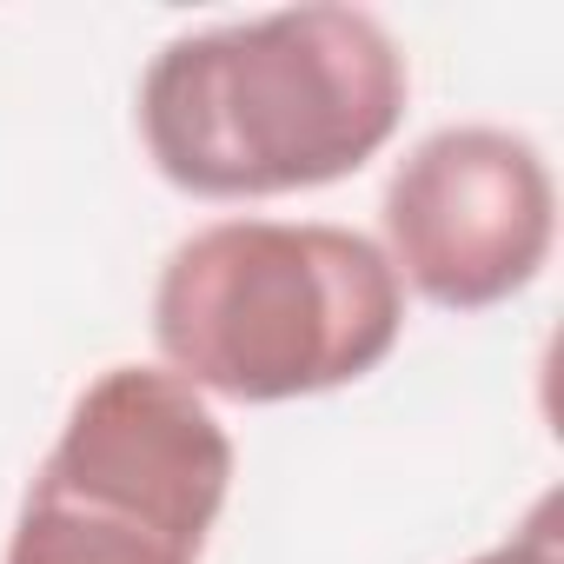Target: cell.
Wrapping results in <instances>:
<instances>
[{
  "label": "cell",
  "instance_id": "1",
  "mask_svg": "<svg viewBox=\"0 0 564 564\" xmlns=\"http://www.w3.org/2000/svg\"><path fill=\"white\" fill-rule=\"evenodd\" d=\"M405 94L386 21L313 0L166 41L140 80V140L193 199H279L379 160Z\"/></svg>",
  "mask_w": 564,
  "mask_h": 564
},
{
  "label": "cell",
  "instance_id": "2",
  "mask_svg": "<svg viewBox=\"0 0 564 564\" xmlns=\"http://www.w3.org/2000/svg\"><path fill=\"white\" fill-rule=\"evenodd\" d=\"M405 333L379 239L333 219H213L153 286V346L199 399L293 405L359 386Z\"/></svg>",
  "mask_w": 564,
  "mask_h": 564
},
{
  "label": "cell",
  "instance_id": "3",
  "mask_svg": "<svg viewBox=\"0 0 564 564\" xmlns=\"http://www.w3.org/2000/svg\"><path fill=\"white\" fill-rule=\"evenodd\" d=\"M232 438L166 366H107L41 458L0 564H199Z\"/></svg>",
  "mask_w": 564,
  "mask_h": 564
},
{
  "label": "cell",
  "instance_id": "4",
  "mask_svg": "<svg viewBox=\"0 0 564 564\" xmlns=\"http://www.w3.org/2000/svg\"><path fill=\"white\" fill-rule=\"evenodd\" d=\"M386 259L399 286L445 313L518 300L557 246L551 160L491 120L425 133L386 180Z\"/></svg>",
  "mask_w": 564,
  "mask_h": 564
},
{
  "label": "cell",
  "instance_id": "5",
  "mask_svg": "<svg viewBox=\"0 0 564 564\" xmlns=\"http://www.w3.org/2000/svg\"><path fill=\"white\" fill-rule=\"evenodd\" d=\"M465 564H564V538H557V491H544L505 544H491V551H478V557H465Z\"/></svg>",
  "mask_w": 564,
  "mask_h": 564
}]
</instances>
